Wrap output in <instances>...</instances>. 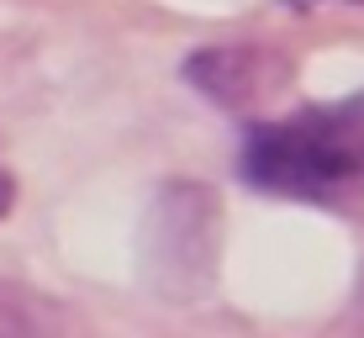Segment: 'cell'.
I'll return each instance as SVG.
<instances>
[{"instance_id": "1", "label": "cell", "mask_w": 364, "mask_h": 338, "mask_svg": "<svg viewBox=\"0 0 364 338\" xmlns=\"http://www.w3.org/2000/svg\"><path fill=\"white\" fill-rule=\"evenodd\" d=\"M364 174V95L259 122L243 137V180L274 196H333Z\"/></svg>"}, {"instance_id": "2", "label": "cell", "mask_w": 364, "mask_h": 338, "mask_svg": "<svg viewBox=\"0 0 364 338\" xmlns=\"http://www.w3.org/2000/svg\"><path fill=\"white\" fill-rule=\"evenodd\" d=\"M217 248V201L200 185H169L154 206V270L169 291H200Z\"/></svg>"}, {"instance_id": "3", "label": "cell", "mask_w": 364, "mask_h": 338, "mask_svg": "<svg viewBox=\"0 0 364 338\" xmlns=\"http://www.w3.org/2000/svg\"><path fill=\"white\" fill-rule=\"evenodd\" d=\"M185 80L228 111H254L259 101H269L291 85V64L269 48L232 43V48H206V53L185 58Z\"/></svg>"}, {"instance_id": "4", "label": "cell", "mask_w": 364, "mask_h": 338, "mask_svg": "<svg viewBox=\"0 0 364 338\" xmlns=\"http://www.w3.org/2000/svg\"><path fill=\"white\" fill-rule=\"evenodd\" d=\"M0 338H90L69 307L21 280H0Z\"/></svg>"}]
</instances>
